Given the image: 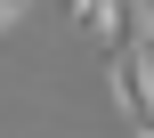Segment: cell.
Segmentation results:
<instances>
[{
	"instance_id": "obj_3",
	"label": "cell",
	"mask_w": 154,
	"mask_h": 138,
	"mask_svg": "<svg viewBox=\"0 0 154 138\" xmlns=\"http://www.w3.org/2000/svg\"><path fill=\"white\" fill-rule=\"evenodd\" d=\"M130 138H154V122H138V130H130Z\"/></svg>"
},
{
	"instance_id": "obj_2",
	"label": "cell",
	"mask_w": 154,
	"mask_h": 138,
	"mask_svg": "<svg viewBox=\"0 0 154 138\" xmlns=\"http://www.w3.org/2000/svg\"><path fill=\"white\" fill-rule=\"evenodd\" d=\"M16 16H24V0H0V33H8V24H16Z\"/></svg>"
},
{
	"instance_id": "obj_1",
	"label": "cell",
	"mask_w": 154,
	"mask_h": 138,
	"mask_svg": "<svg viewBox=\"0 0 154 138\" xmlns=\"http://www.w3.org/2000/svg\"><path fill=\"white\" fill-rule=\"evenodd\" d=\"M106 81H114V106H122L130 122H154V57H146L138 33L106 49Z\"/></svg>"
}]
</instances>
